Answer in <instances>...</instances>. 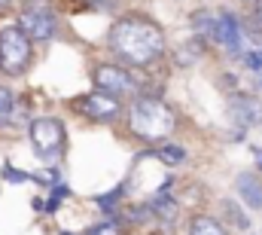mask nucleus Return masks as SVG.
<instances>
[{
	"instance_id": "nucleus-1",
	"label": "nucleus",
	"mask_w": 262,
	"mask_h": 235,
	"mask_svg": "<svg viewBox=\"0 0 262 235\" xmlns=\"http://www.w3.org/2000/svg\"><path fill=\"white\" fill-rule=\"evenodd\" d=\"M107 43H110L113 55H119L131 67H149L152 61H159L165 55V31L146 15L119 18L110 28Z\"/></svg>"
},
{
	"instance_id": "nucleus-2",
	"label": "nucleus",
	"mask_w": 262,
	"mask_h": 235,
	"mask_svg": "<svg viewBox=\"0 0 262 235\" xmlns=\"http://www.w3.org/2000/svg\"><path fill=\"white\" fill-rule=\"evenodd\" d=\"M128 128L134 138L149 141V144H162L174 134L177 128V113L162 101V98H146L137 95L128 107Z\"/></svg>"
},
{
	"instance_id": "nucleus-3",
	"label": "nucleus",
	"mask_w": 262,
	"mask_h": 235,
	"mask_svg": "<svg viewBox=\"0 0 262 235\" xmlns=\"http://www.w3.org/2000/svg\"><path fill=\"white\" fill-rule=\"evenodd\" d=\"M28 141L37 153V159L43 162H58L61 153H64V141H67V131H64V122L55 116H40L28 125Z\"/></svg>"
},
{
	"instance_id": "nucleus-4",
	"label": "nucleus",
	"mask_w": 262,
	"mask_h": 235,
	"mask_svg": "<svg viewBox=\"0 0 262 235\" xmlns=\"http://www.w3.org/2000/svg\"><path fill=\"white\" fill-rule=\"evenodd\" d=\"M31 64V40L18 25L0 28V70L6 76H21Z\"/></svg>"
},
{
	"instance_id": "nucleus-5",
	"label": "nucleus",
	"mask_w": 262,
	"mask_h": 235,
	"mask_svg": "<svg viewBox=\"0 0 262 235\" xmlns=\"http://www.w3.org/2000/svg\"><path fill=\"white\" fill-rule=\"evenodd\" d=\"M18 28H21V34H25L31 43H43V40H49V37L58 31V18H55V12H52L49 6L31 3V6L21 9Z\"/></svg>"
},
{
	"instance_id": "nucleus-6",
	"label": "nucleus",
	"mask_w": 262,
	"mask_h": 235,
	"mask_svg": "<svg viewBox=\"0 0 262 235\" xmlns=\"http://www.w3.org/2000/svg\"><path fill=\"white\" fill-rule=\"evenodd\" d=\"M92 83H95L98 92H107L113 98H128V95L137 92L131 73L125 67H119V64H98L92 70Z\"/></svg>"
},
{
	"instance_id": "nucleus-7",
	"label": "nucleus",
	"mask_w": 262,
	"mask_h": 235,
	"mask_svg": "<svg viewBox=\"0 0 262 235\" xmlns=\"http://www.w3.org/2000/svg\"><path fill=\"white\" fill-rule=\"evenodd\" d=\"M76 110L85 119H92V122H110V119L119 116L122 104H119V98H113V95L95 89V92H89V95H82V98L76 101Z\"/></svg>"
},
{
	"instance_id": "nucleus-8",
	"label": "nucleus",
	"mask_w": 262,
	"mask_h": 235,
	"mask_svg": "<svg viewBox=\"0 0 262 235\" xmlns=\"http://www.w3.org/2000/svg\"><path fill=\"white\" fill-rule=\"evenodd\" d=\"M213 37H216L232 55H241V52H244V31H241V25H238L235 15H229V12L216 15V31H213Z\"/></svg>"
},
{
	"instance_id": "nucleus-9",
	"label": "nucleus",
	"mask_w": 262,
	"mask_h": 235,
	"mask_svg": "<svg viewBox=\"0 0 262 235\" xmlns=\"http://www.w3.org/2000/svg\"><path fill=\"white\" fill-rule=\"evenodd\" d=\"M235 189H238V195H241V202H244L247 208L262 211V177L259 174H250V171L238 174Z\"/></svg>"
},
{
	"instance_id": "nucleus-10",
	"label": "nucleus",
	"mask_w": 262,
	"mask_h": 235,
	"mask_svg": "<svg viewBox=\"0 0 262 235\" xmlns=\"http://www.w3.org/2000/svg\"><path fill=\"white\" fill-rule=\"evenodd\" d=\"M232 116H235V122H238L241 128H250V125L262 122V104L256 101V98L238 95V98L232 101Z\"/></svg>"
},
{
	"instance_id": "nucleus-11",
	"label": "nucleus",
	"mask_w": 262,
	"mask_h": 235,
	"mask_svg": "<svg viewBox=\"0 0 262 235\" xmlns=\"http://www.w3.org/2000/svg\"><path fill=\"white\" fill-rule=\"evenodd\" d=\"M189 235H229V232H226V226H223L220 220L198 214V217L189 220Z\"/></svg>"
},
{
	"instance_id": "nucleus-12",
	"label": "nucleus",
	"mask_w": 262,
	"mask_h": 235,
	"mask_svg": "<svg viewBox=\"0 0 262 235\" xmlns=\"http://www.w3.org/2000/svg\"><path fill=\"white\" fill-rule=\"evenodd\" d=\"M152 156H156L159 162H165V165H180V162H186V150L177 147V144H159V147L152 150Z\"/></svg>"
},
{
	"instance_id": "nucleus-13",
	"label": "nucleus",
	"mask_w": 262,
	"mask_h": 235,
	"mask_svg": "<svg viewBox=\"0 0 262 235\" xmlns=\"http://www.w3.org/2000/svg\"><path fill=\"white\" fill-rule=\"evenodd\" d=\"M12 113H15V95L9 86H0V125L12 122Z\"/></svg>"
},
{
	"instance_id": "nucleus-14",
	"label": "nucleus",
	"mask_w": 262,
	"mask_h": 235,
	"mask_svg": "<svg viewBox=\"0 0 262 235\" xmlns=\"http://www.w3.org/2000/svg\"><path fill=\"white\" fill-rule=\"evenodd\" d=\"M223 211H226V217H229L238 229H250V220H247V214L238 208V202H229V199H226V202H223Z\"/></svg>"
},
{
	"instance_id": "nucleus-15",
	"label": "nucleus",
	"mask_w": 262,
	"mask_h": 235,
	"mask_svg": "<svg viewBox=\"0 0 262 235\" xmlns=\"http://www.w3.org/2000/svg\"><path fill=\"white\" fill-rule=\"evenodd\" d=\"M192 25H195L198 34H204V37H213V31H216V12H195Z\"/></svg>"
},
{
	"instance_id": "nucleus-16",
	"label": "nucleus",
	"mask_w": 262,
	"mask_h": 235,
	"mask_svg": "<svg viewBox=\"0 0 262 235\" xmlns=\"http://www.w3.org/2000/svg\"><path fill=\"white\" fill-rule=\"evenodd\" d=\"M85 235H125L122 232V226L116 223V220H104V223H98V226H92Z\"/></svg>"
},
{
	"instance_id": "nucleus-17",
	"label": "nucleus",
	"mask_w": 262,
	"mask_h": 235,
	"mask_svg": "<svg viewBox=\"0 0 262 235\" xmlns=\"http://www.w3.org/2000/svg\"><path fill=\"white\" fill-rule=\"evenodd\" d=\"M244 64H247L250 70H259L262 67V49H247V52H244Z\"/></svg>"
},
{
	"instance_id": "nucleus-18",
	"label": "nucleus",
	"mask_w": 262,
	"mask_h": 235,
	"mask_svg": "<svg viewBox=\"0 0 262 235\" xmlns=\"http://www.w3.org/2000/svg\"><path fill=\"white\" fill-rule=\"evenodd\" d=\"M9 3H12V0H0V12H3V9H9Z\"/></svg>"
},
{
	"instance_id": "nucleus-19",
	"label": "nucleus",
	"mask_w": 262,
	"mask_h": 235,
	"mask_svg": "<svg viewBox=\"0 0 262 235\" xmlns=\"http://www.w3.org/2000/svg\"><path fill=\"white\" fill-rule=\"evenodd\" d=\"M256 15H259V22H262V0H256Z\"/></svg>"
},
{
	"instance_id": "nucleus-20",
	"label": "nucleus",
	"mask_w": 262,
	"mask_h": 235,
	"mask_svg": "<svg viewBox=\"0 0 262 235\" xmlns=\"http://www.w3.org/2000/svg\"><path fill=\"white\" fill-rule=\"evenodd\" d=\"M256 159H259V168H262V150H256Z\"/></svg>"
}]
</instances>
